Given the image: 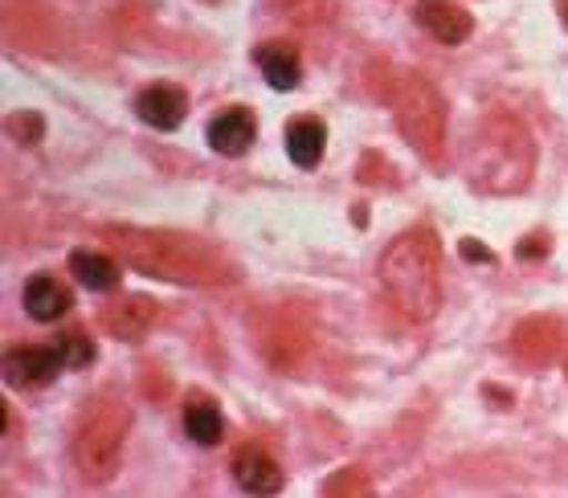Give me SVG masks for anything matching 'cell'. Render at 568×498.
I'll list each match as a JSON object with an SVG mask.
<instances>
[{"label":"cell","mask_w":568,"mask_h":498,"mask_svg":"<svg viewBox=\"0 0 568 498\" xmlns=\"http://www.w3.org/2000/svg\"><path fill=\"white\" fill-rule=\"evenodd\" d=\"M115 242L119 257L140 274L169 282H233V266L225 257L205 245L201 237H184V233H155V230H106Z\"/></svg>","instance_id":"1"},{"label":"cell","mask_w":568,"mask_h":498,"mask_svg":"<svg viewBox=\"0 0 568 498\" xmlns=\"http://www.w3.org/2000/svg\"><path fill=\"white\" fill-rule=\"evenodd\" d=\"M381 286L405 319H434L442 307V245L429 230L400 233L381 257Z\"/></svg>","instance_id":"2"},{"label":"cell","mask_w":568,"mask_h":498,"mask_svg":"<svg viewBox=\"0 0 568 498\" xmlns=\"http://www.w3.org/2000/svg\"><path fill=\"white\" fill-rule=\"evenodd\" d=\"M536 167V143L524 131V123L511 115L483 119L475 140L466 143V176L483 192H519L531 180Z\"/></svg>","instance_id":"3"},{"label":"cell","mask_w":568,"mask_h":498,"mask_svg":"<svg viewBox=\"0 0 568 498\" xmlns=\"http://www.w3.org/2000/svg\"><path fill=\"white\" fill-rule=\"evenodd\" d=\"M381 99H388L393 115H397L400 135L426 155L429 164L442 167V143H446V103L434 90V82L422 74H397L385 82Z\"/></svg>","instance_id":"4"},{"label":"cell","mask_w":568,"mask_h":498,"mask_svg":"<svg viewBox=\"0 0 568 498\" xmlns=\"http://www.w3.org/2000/svg\"><path fill=\"white\" fill-rule=\"evenodd\" d=\"M128 425H131L128 405H119V400H94L74 434L78 470L87 474V478H94V482H106L119 466V449H123Z\"/></svg>","instance_id":"5"},{"label":"cell","mask_w":568,"mask_h":498,"mask_svg":"<svg viewBox=\"0 0 568 498\" xmlns=\"http://www.w3.org/2000/svg\"><path fill=\"white\" fill-rule=\"evenodd\" d=\"M62 368H65V359H62V352H58V344L17 347V352L4 356V380L13 384V388H41V384H50Z\"/></svg>","instance_id":"6"},{"label":"cell","mask_w":568,"mask_h":498,"mask_svg":"<svg viewBox=\"0 0 568 498\" xmlns=\"http://www.w3.org/2000/svg\"><path fill=\"white\" fill-rule=\"evenodd\" d=\"M414 17L417 26L426 29V33H434L442 45H463L470 38V29H475L470 13H466L463 4H454V0H422L414 9Z\"/></svg>","instance_id":"7"},{"label":"cell","mask_w":568,"mask_h":498,"mask_svg":"<svg viewBox=\"0 0 568 498\" xmlns=\"http://www.w3.org/2000/svg\"><path fill=\"white\" fill-rule=\"evenodd\" d=\"M106 332L115 335V339H143V335L152 332L155 323V303L152 298H143V294H128V298H115V303H106L103 315H99Z\"/></svg>","instance_id":"8"},{"label":"cell","mask_w":568,"mask_h":498,"mask_svg":"<svg viewBox=\"0 0 568 498\" xmlns=\"http://www.w3.org/2000/svg\"><path fill=\"white\" fill-rule=\"evenodd\" d=\"M135 111L148 128L155 131H176L184 123V111H189V99H184L181 87H169V82H155L135 99Z\"/></svg>","instance_id":"9"},{"label":"cell","mask_w":568,"mask_h":498,"mask_svg":"<svg viewBox=\"0 0 568 498\" xmlns=\"http://www.w3.org/2000/svg\"><path fill=\"white\" fill-rule=\"evenodd\" d=\"M233 478L246 495H274L283 486V470L278 461L258 446H242L233 454Z\"/></svg>","instance_id":"10"},{"label":"cell","mask_w":568,"mask_h":498,"mask_svg":"<svg viewBox=\"0 0 568 498\" xmlns=\"http://www.w3.org/2000/svg\"><path fill=\"white\" fill-rule=\"evenodd\" d=\"M209 143L221 155H242L254 143V115L246 106H230L209 123Z\"/></svg>","instance_id":"11"},{"label":"cell","mask_w":568,"mask_h":498,"mask_svg":"<svg viewBox=\"0 0 568 498\" xmlns=\"http://www.w3.org/2000/svg\"><path fill=\"white\" fill-rule=\"evenodd\" d=\"M70 307H74V298H70V291L58 278L38 274V278L26 282V311L38 323H58Z\"/></svg>","instance_id":"12"},{"label":"cell","mask_w":568,"mask_h":498,"mask_svg":"<svg viewBox=\"0 0 568 498\" xmlns=\"http://www.w3.org/2000/svg\"><path fill=\"white\" fill-rule=\"evenodd\" d=\"M258 65H262V78L271 82L274 90H295L298 78H303V65H298V50L291 41H266L258 45Z\"/></svg>","instance_id":"13"},{"label":"cell","mask_w":568,"mask_h":498,"mask_svg":"<svg viewBox=\"0 0 568 498\" xmlns=\"http://www.w3.org/2000/svg\"><path fill=\"white\" fill-rule=\"evenodd\" d=\"M323 148H327V131H323L320 119H295V123L286 128V155H291L298 167L320 164Z\"/></svg>","instance_id":"14"},{"label":"cell","mask_w":568,"mask_h":498,"mask_svg":"<svg viewBox=\"0 0 568 498\" xmlns=\"http://www.w3.org/2000/svg\"><path fill=\"white\" fill-rule=\"evenodd\" d=\"M556 347H560V323L556 319H528L516 332V352L531 364L540 359H552Z\"/></svg>","instance_id":"15"},{"label":"cell","mask_w":568,"mask_h":498,"mask_svg":"<svg viewBox=\"0 0 568 498\" xmlns=\"http://www.w3.org/2000/svg\"><path fill=\"white\" fill-rule=\"evenodd\" d=\"M70 270L87 291H115L119 286V266L111 257L94 254V250H74L70 254Z\"/></svg>","instance_id":"16"},{"label":"cell","mask_w":568,"mask_h":498,"mask_svg":"<svg viewBox=\"0 0 568 498\" xmlns=\"http://www.w3.org/2000/svg\"><path fill=\"white\" fill-rule=\"evenodd\" d=\"M184 434L193 437L196 446H217L221 434H225L217 405L205 400V396H193V400L184 405Z\"/></svg>","instance_id":"17"},{"label":"cell","mask_w":568,"mask_h":498,"mask_svg":"<svg viewBox=\"0 0 568 498\" xmlns=\"http://www.w3.org/2000/svg\"><path fill=\"white\" fill-rule=\"evenodd\" d=\"M58 352H62L65 368H87L94 359V344L82 332H65L58 335Z\"/></svg>","instance_id":"18"},{"label":"cell","mask_w":568,"mask_h":498,"mask_svg":"<svg viewBox=\"0 0 568 498\" xmlns=\"http://www.w3.org/2000/svg\"><path fill=\"white\" fill-rule=\"evenodd\" d=\"M373 486H368V478H364L361 470H339L332 482H327V495H368Z\"/></svg>","instance_id":"19"},{"label":"cell","mask_w":568,"mask_h":498,"mask_svg":"<svg viewBox=\"0 0 568 498\" xmlns=\"http://www.w3.org/2000/svg\"><path fill=\"white\" fill-rule=\"evenodd\" d=\"M274 4H283L298 21H323V9H327V0H274Z\"/></svg>","instance_id":"20"},{"label":"cell","mask_w":568,"mask_h":498,"mask_svg":"<svg viewBox=\"0 0 568 498\" xmlns=\"http://www.w3.org/2000/svg\"><path fill=\"white\" fill-rule=\"evenodd\" d=\"M552 250V237L548 233H531L528 242L519 245V257H540V254H548Z\"/></svg>","instance_id":"21"},{"label":"cell","mask_w":568,"mask_h":498,"mask_svg":"<svg viewBox=\"0 0 568 498\" xmlns=\"http://www.w3.org/2000/svg\"><path fill=\"white\" fill-rule=\"evenodd\" d=\"M463 257H470V262H491V250H487V245H478L475 237H466L463 242Z\"/></svg>","instance_id":"22"},{"label":"cell","mask_w":568,"mask_h":498,"mask_svg":"<svg viewBox=\"0 0 568 498\" xmlns=\"http://www.w3.org/2000/svg\"><path fill=\"white\" fill-rule=\"evenodd\" d=\"M556 13L565 17V26H568V0H556Z\"/></svg>","instance_id":"23"},{"label":"cell","mask_w":568,"mask_h":498,"mask_svg":"<svg viewBox=\"0 0 568 498\" xmlns=\"http://www.w3.org/2000/svg\"><path fill=\"white\" fill-rule=\"evenodd\" d=\"M209 4H213V0H209Z\"/></svg>","instance_id":"24"}]
</instances>
